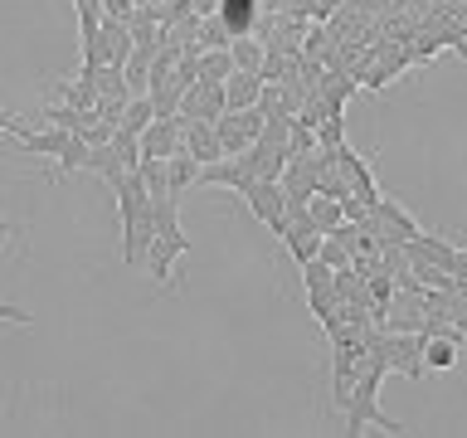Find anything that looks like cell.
<instances>
[{
	"instance_id": "cell-4",
	"label": "cell",
	"mask_w": 467,
	"mask_h": 438,
	"mask_svg": "<svg viewBox=\"0 0 467 438\" xmlns=\"http://www.w3.org/2000/svg\"><path fill=\"white\" fill-rule=\"evenodd\" d=\"M239 195H244L248 214H254L258 224H268L273 234L287 229V195H283V181H248Z\"/></svg>"
},
{
	"instance_id": "cell-3",
	"label": "cell",
	"mask_w": 467,
	"mask_h": 438,
	"mask_svg": "<svg viewBox=\"0 0 467 438\" xmlns=\"http://www.w3.org/2000/svg\"><path fill=\"white\" fill-rule=\"evenodd\" d=\"M379 356H385V370H400L404 380H423V336L419 331H385L379 336Z\"/></svg>"
},
{
	"instance_id": "cell-11",
	"label": "cell",
	"mask_w": 467,
	"mask_h": 438,
	"mask_svg": "<svg viewBox=\"0 0 467 438\" xmlns=\"http://www.w3.org/2000/svg\"><path fill=\"white\" fill-rule=\"evenodd\" d=\"M263 83L258 73H244V68H234L229 78H224V98H229V112H244V108H258V98H263Z\"/></svg>"
},
{
	"instance_id": "cell-9",
	"label": "cell",
	"mask_w": 467,
	"mask_h": 438,
	"mask_svg": "<svg viewBox=\"0 0 467 438\" xmlns=\"http://www.w3.org/2000/svg\"><path fill=\"white\" fill-rule=\"evenodd\" d=\"M141 161L156 156V161H171L175 151H181V122L175 117H151V127L141 131Z\"/></svg>"
},
{
	"instance_id": "cell-6",
	"label": "cell",
	"mask_w": 467,
	"mask_h": 438,
	"mask_svg": "<svg viewBox=\"0 0 467 438\" xmlns=\"http://www.w3.org/2000/svg\"><path fill=\"white\" fill-rule=\"evenodd\" d=\"M224 112H229L224 83L200 78L195 88H185V98H181V117H190V122H219Z\"/></svg>"
},
{
	"instance_id": "cell-24",
	"label": "cell",
	"mask_w": 467,
	"mask_h": 438,
	"mask_svg": "<svg viewBox=\"0 0 467 438\" xmlns=\"http://www.w3.org/2000/svg\"><path fill=\"white\" fill-rule=\"evenodd\" d=\"M346 141V117H327L317 127V146H341Z\"/></svg>"
},
{
	"instance_id": "cell-12",
	"label": "cell",
	"mask_w": 467,
	"mask_h": 438,
	"mask_svg": "<svg viewBox=\"0 0 467 438\" xmlns=\"http://www.w3.org/2000/svg\"><path fill=\"white\" fill-rule=\"evenodd\" d=\"M78 137V131H64V127H49V131H25V137H15L20 141V151L25 156H64L68 151V141Z\"/></svg>"
},
{
	"instance_id": "cell-2",
	"label": "cell",
	"mask_w": 467,
	"mask_h": 438,
	"mask_svg": "<svg viewBox=\"0 0 467 438\" xmlns=\"http://www.w3.org/2000/svg\"><path fill=\"white\" fill-rule=\"evenodd\" d=\"M151 204H156V234H151V248H146V273H151L156 283H166L171 263L185 258V254H195V244H190V234L181 229V214H175L181 195H161Z\"/></svg>"
},
{
	"instance_id": "cell-22",
	"label": "cell",
	"mask_w": 467,
	"mask_h": 438,
	"mask_svg": "<svg viewBox=\"0 0 467 438\" xmlns=\"http://www.w3.org/2000/svg\"><path fill=\"white\" fill-rule=\"evenodd\" d=\"M229 73H234V54H229V49H204V54H200V78L224 83Z\"/></svg>"
},
{
	"instance_id": "cell-10",
	"label": "cell",
	"mask_w": 467,
	"mask_h": 438,
	"mask_svg": "<svg viewBox=\"0 0 467 438\" xmlns=\"http://www.w3.org/2000/svg\"><path fill=\"white\" fill-rule=\"evenodd\" d=\"M181 151H190L200 166H214V161H224V141H219L214 122H190L181 131Z\"/></svg>"
},
{
	"instance_id": "cell-20",
	"label": "cell",
	"mask_w": 467,
	"mask_h": 438,
	"mask_svg": "<svg viewBox=\"0 0 467 438\" xmlns=\"http://www.w3.org/2000/svg\"><path fill=\"white\" fill-rule=\"evenodd\" d=\"M166 171H171V190L181 195V190H190V185H200V161L190 156V151H175L171 161H166Z\"/></svg>"
},
{
	"instance_id": "cell-25",
	"label": "cell",
	"mask_w": 467,
	"mask_h": 438,
	"mask_svg": "<svg viewBox=\"0 0 467 438\" xmlns=\"http://www.w3.org/2000/svg\"><path fill=\"white\" fill-rule=\"evenodd\" d=\"M127 102H131V98H98V108H93L98 122H112V127H117V122H122V112H127Z\"/></svg>"
},
{
	"instance_id": "cell-1",
	"label": "cell",
	"mask_w": 467,
	"mask_h": 438,
	"mask_svg": "<svg viewBox=\"0 0 467 438\" xmlns=\"http://www.w3.org/2000/svg\"><path fill=\"white\" fill-rule=\"evenodd\" d=\"M379 380H385V356H379V341H375L370 350H365L360 380H356V390H350V400H346V433L350 438H360L365 423H375V429H385V433H404V423L379 409Z\"/></svg>"
},
{
	"instance_id": "cell-14",
	"label": "cell",
	"mask_w": 467,
	"mask_h": 438,
	"mask_svg": "<svg viewBox=\"0 0 467 438\" xmlns=\"http://www.w3.org/2000/svg\"><path fill=\"white\" fill-rule=\"evenodd\" d=\"M35 117H44V122H49V127L78 131V137H83V131L98 122V112H78V108H68V102H54V108H39Z\"/></svg>"
},
{
	"instance_id": "cell-7",
	"label": "cell",
	"mask_w": 467,
	"mask_h": 438,
	"mask_svg": "<svg viewBox=\"0 0 467 438\" xmlns=\"http://www.w3.org/2000/svg\"><path fill=\"white\" fill-rule=\"evenodd\" d=\"M131 49H137V39H131V29H127V20H102V29H98V64H108V68H127V58H131Z\"/></svg>"
},
{
	"instance_id": "cell-23",
	"label": "cell",
	"mask_w": 467,
	"mask_h": 438,
	"mask_svg": "<svg viewBox=\"0 0 467 438\" xmlns=\"http://www.w3.org/2000/svg\"><path fill=\"white\" fill-rule=\"evenodd\" d=\"M321 263H327V268H350V244L346 239H336V234H327V239H321V254H317Z\"/></svg>"
},
{
	"instance_id": "cell-8",
	"label": "cell",
	"mask_w": 467,
	"mask_h": 438,
	"mask_svg": "<svg viewBox=\"0 0 467 438\" xmlns=\"http://www.w3.org/2000/svg\"><path fill=\"white\" fill-rule=\"evenodd\" d=\"M423 321H429L423 292H394L385 302V331H423Z\"/></svg>"
},
{
	"instance_id": "cell-21",
	"label": "cell",
	"mask_w": 467,
	"mask_h": 438,
	"mask_svg": "<svg viewBox=\"0 0 467 438\" xmlns=\"http://www.w3.org/2000/svg\"><path fill=\"white\" fill-rule=\"evenodd\" d=\"M229 44H234V29L219 20V10L204 15V20H200V54L204 49H229Z\"/></svg>"
},
{
	"instance_id": "cell-27",
	"label": "cell",
	"mask_w": 467,
	"mask_h": 438,
	"mask_svg": "<svg viewBox=\"0 0 467 438\" xmlns=\"http://www.w3.org/2000/svg\"><path fill=\"white\" fill-rule=\"evenodd\" d=\"M15 234V224H5V219H0V248H5V239Z\"/></svg>"
},
{
	"instance_id": "cell-13",
	"label": "cell",
	"mask_w": 467,
	"mask_h": 438,
	"mask_svg": "<svg viewBox=\"0 0 467 438\" xmlns=\"http://www.w3.org/2000/svg\"><path fill=\"white\" fill-rule=\"evenodd\" d=\"M156 49H161V44H137V49H131L127 68H122V73H127V88H131V98L151 88V58H156Z\"/></svg>"
},
{
	"instance_id": "cell-16",
	"label": "cell",
	"mask_w": 467,
	"mask_h": 438,
	"mask_svg": "<svg viewBox=\"0 0 467 438\" xmlns=\"http://www.w3.org/2000/svg\"><path fill=\"white\" fill-rule=\"evenodd\" d=\"M462 360V346L458 341H443V336H423V365L429 370H452Z\"/></svg>"
},
{
	"instance_id": "cell-5",
	"label": "cell",
	"mask_w": 467,
	"mask_h": 438,
	"mask_svg": "<svg viewBox=\"0 0 467 438\" xmlns=\"http://www.w3.org/2000/svg\"><path fill=\"white\" fill-rule=\"evenodd\" d=\"M263 127H268V112L263 108H244V112H224L214 122L219 141H224V156H244L248 146L263 137Z\"/></svg>"
},
{
	"instance_id": "cell-17",
	"label": "cell",
	"mask_w": 467,
	"mask_h": 438,
	"mask_svg": "<svg viewBox=\"0 0 467 438\" xmlns=\"http://www.w3.org/2000/svg\"><path fill=\"white\" fill-rule=\"evenodd\" d=\"M229 54H234V68H244V73H258V68H263V54H268V44H258L254 35H234Z\"/></svg>"
},
{
	"instance_id": "cell-15",
	"label": "cell",
	"mask_w": 467,
	"mask_h": 438,
	"mask_svg": "<svg viewBox=\"0 0 467 438\" xmlns=\"http://www.w3.org/2000/svg\"><path fill=\"white\" fill-rule=\"evenodd\" d=\"M306 219H312L321 234H331L336 224H346V210H341V200H336V195H312V200H306Z\"/></svg>"
},
{
	"instance_id": "cell-26",
	"label": "cell",
	"mask_w": 467,
	"mask_h": 438,
	"mask_svg": "<svg viewBox=\"0 0 467 438\" xmlns=\"http://www.w3.org/2000/svg\"><path fill=\"white\" fill-rule=\"evenodd\" d=\"M141 0H102V10L112 15V20H131V10H137Z\"/></svg>"
},
{
	"instance_id": "cell-19",
	"label": "cell",
	"mask_w": 467,
	"mask_h": 438,
	"mask_svg": "<svg viewBox=\"0 0 467 438\" xmlns=\"http://www.w3.org/2000/svg\"><path fill=\"white\" fill-rule=\"evenodd\" d=\"M151 117H156L151 98H146V93H137V98L127 102V112H122V122H117V131H131V137H141V131L151 127Z\"/></svg>"
},
{
	"instance_id": "cell-18",
	"label": "cell",
	"mask_w": 467,
	"mask_h": 438,
	"mask_svg": "<svg viewBox=\"0 0 467 438\" xmlns=\"http://www.w3.org/2000/svg\"><path fill=\"white\" fill-rule=\"evenodd\" d=\"M54 93H58V102H68V108H78V112H93V108H98V88L88 83V78L54 83Z\"/></svg>"
}]
</instances>
